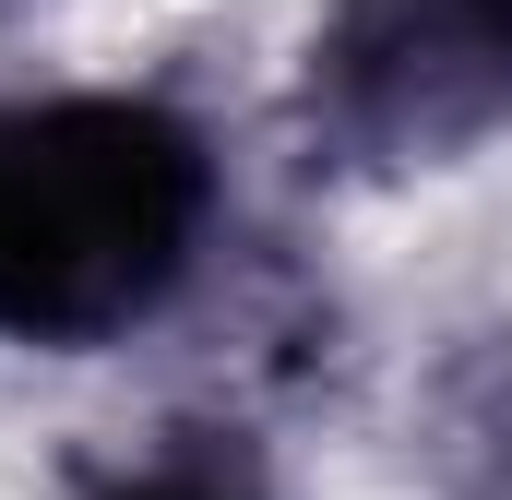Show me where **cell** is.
I'll use <instances>...</instances> for the list:
<instances>
[{"mask_svg":"<svg viewBox=\"0 0 512 500\" xmlns=\"http://www.w3.org/2000/svg\"><path fill=\"white\" fill-rule=\"evenodd\" d=\"M215 239V155L155 96L0 108V334L12 346H120L155 322Z\"/></svg>","mask_w":512,"mask_h":500,"instance_id":"6da1fadb","label":"cell"},{"mask_svg":"<svg viewBox=\"0 0 512 500\" xmlns=\"http://www.w3.org/2000/svg\"><path fill=\"white\" fill-rule=\"evenodd\" d=\"M310 131L346 167H441L512 131V0H334L310 36Z\"/></svg>","mask_w":512,"mask_h":500,"instance_id":"7a4b0ae2","label":"cell"},{"mask_svg":"<svg viewBox=\"0 0 512 500\" xmlns=\"http://www.w3.org/2000/svg\"><path fill=\"white\" fill-rule=\"evenodd\" d=\"M84 500H274V489L251 477V453H227V441H155L143 465L96 477Z\"/></svg>","mask_w":512,"mask_h":500,"instance_id":"3957f363","label":"cell"}]
</instances>
